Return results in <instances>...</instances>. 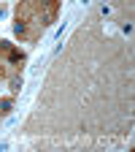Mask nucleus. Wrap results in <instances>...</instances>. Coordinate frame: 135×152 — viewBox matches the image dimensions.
<instances>
[{
    "instance_id": "obj_2",
    "label": "nucleus",
    "mask_w": 135,
    "mask_h": 152,
    "mask_svg": "<svg viewBox=\"0 0 135 152\" xmlns=\"http://www.w3.org/2000/svg\"><path fill=\"white\" fill-rule=\"evenodd\" d=\"M8 60H11V63H22V60H25V54H22V52H14V49H8Z\"/></svg>"
},
{
    "instance_id": "obj_3",
    "label": "nucleus",
    "mask_w": 135,
    "mask_h": 152,
    "mask_svg": "<svg viewBox=\"0 0 135 152\" xmlns=\"http://www.w3.org/2000/svg\"><path fill=\"white\" fill-rule=\"evenodd\" d=\"M11 106H14V103H11L8 98H6V101H0V111H3V114H8V111H11Z\"/></svg>"
},
{
    "instance_id": "obj_4",
    "label": "nucleus",
    "mask_w": 135,
    "mask_h": 152,
    "mask_svg": "<svg viewBox=\"0 0 135 152\" xmlns=\"http://www.w3.org/2000/svg\"><path fill=\"white\" fill-rule=\"evenodd\" d=\"M19 87H22V79H11V90L19 92Z\"/></svg>"
},
{
    "instance_id": "obj_1",
    "label": "nucleus",
    "mask_w": 135,
    "mask_h": 152,
    "mask_svg": "<svg viewBox=\"0 0 135 152\" xmlns=\"http://www.w3.org/2000/svg\"><path fill=\"white\" fill-rule=\"evenodd\" d=\"M14 33H16V35H27V22H25V19H16Z\"/></svg>"
}]
</instances>
